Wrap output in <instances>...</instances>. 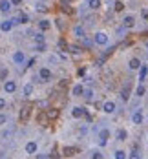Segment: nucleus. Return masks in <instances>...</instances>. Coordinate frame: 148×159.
I'll list each match as a JSON object with an SVG mask.
<instances>
[{"label": "nucleus", "mask_w": 148, "mask_h": 159, "mask_svg": "<svg viewBox=\"0 0 148 159\" xmlns=\"http://www.w3.org/2000/svg\"><path fill=\"white\" fill-rule=\"evenodd\" d=\"M93 40H95V44L104 46V44H108V35H106V33H103V31H99V33H95V35H93Z\"/></svg>", "instance_id": "obj_1"}, {"label": "nucleus", "mask_w": 148, "mask_h": 159, "mask_svg": "<svg viewBox=\"0 0 148 159\" xmlns=\"http://www.w3.org/2000/svg\"><path fill=\"white\" fill-rule=\"evenodd\" d=\"M29 113H31V106H29V104L22 106V110H20V121L26 123V121L29 119Z\"/></svg>", "instance_id": "obj_2"}, {"label": "nucleus", "mask_w": 148, "mask_h": 159, "mask_svg": "<svg viewBox=\"0 0 148 159\" xmlns=\"http://www.w3.org/2000/svg\"><path fill=\"white\" fill-rule=\"evenodd\" d=\"M37 121H38V124H40V126H46V124L50 123V115H48V112H42V113H38Z\"/></svg>", "instance_id": "obj_3"}, {"label": "nucleus", "mask_w": 148, "mask_h": 159, "mask_svg": "<svg viewBox=\"0 0 148 159\" xmlns=\"http://www.w3.org/2000/svg\"><path fill=\"white\" fill-rule=\"evenodd\" d=\"M108 137H110V132H108V130H101V134H99V144H101V146H104V144H106Z\"/></svg>", "instance_id": "obj_4"}, {"label": "nucleus", "mask_w": 148, "mask_h": 159, "mask_svg": "<svg viewBox=\"0 0 148 159\" xmlns=\"http://www.w3.org/2000/svg\"><path fill=\"white\" fill-rule=\"evenodd\" d=\"M38 77H40V81H50L51 79V71L48 70V68H42L40 73H38Z\"/></svg>", "instance_id": "obj_5"}, {"label": "nucleus", "mask_w": 148, "mask_h": 159, "mask_svg": "<svg viewBox=\"0 0 148 159\" xmlns=\"http://www.w3.org/2000/svg\"><path fill=\"white\" fill-rule=\"evenodd\" d=\"M26 152H28L29 155L37 154V143H35V141H29L28 144H26Z\"/></svg>", "instance_id": "obj_6"}, {"label": "nucleus", "mask_w": 148, "mask_h": 159, "mask_svg": "<svg viewBox=\"0 0 148 159\" xmlns=\"http://www.w3.org/2000/svg\"><path fill=\"white\" fill-rule=\"evenodd\" d=\"M103 110H104V112L106 113H113V112H115V102H104V106H103Z\"/></svg>", "instance_id": "obj_7"}, {"label": "nucleus", "mask_w": 148, "mask_h": 159, "mask_svg": "<svg viewBox=\"0 0 148 159\" xmlns=\"http://www.w3.org/2000/svg\"><path fill=\"white\" fill-rule=\"evenodd\" d=\"M13 60L17 62V64H24V60H26V57H24V53L22 51H17L15 55H13Z\"/></svg>", "instance_id": "obj_8"}, {"label": "nucleus", "mask_w": 148, "mask_h": 159, "mask_svg": "<svg viewBox=\"0 0 148 159\" xmlns=\"http://www.w3.org/2000/svg\"><path fill=\"white\" fill-rule=\"evenodd\" d=\"M146 73H148V66H146V64H143V66L139 68V81H141V82H143V81L146 79Z\"/></svg>", "instance_id": "obj_9"}, {"label": "nucleus", "mask_w": 148, "mask_h": 159, "mask_svg": "<svg viewBox=\"0 0 148 159\" xmlns=\"http://www.w3.org/2000/svg\"><path fill=\"white\" fill-rule=\"evenodd\" d=\"M123 26L124 27H133V26H135V18H133V17H124Z\"/></svg>", "instance_id": "obj_10"}, {"label": "nucleus", "mask_w": 148, "mask_h": 159, "mask_svg": "<svg viewBox=\"0 0 148 159\" xmlns=\"http://www.w3.org/2000/svg\"><path fill=\"white\" fill-rule=\"evenodd\" d=\"M11 4H13V2H9V0H2V2H0V11L8 13V11L11 9Z\"/></svg>", "instance_id": "obj_11"}, {"label": "nucleus", "mask_w": 148, "mask_h": 159, "mask_svg": "<svg viewBox=\"0 0 148 159\" xmlns=\"http://www.w3.org/2000/svg\"><path fill=\"white\" fill-rule=\"evenodd\" d=\"M15 88H17V84H15L13 81H8V82L4 84V90H6L8 93H13V92H15Z\"/></svg>", "instance_id": "obj_12"}, {"label": "nucleus", "mask_w": 148, "mask_h": 159, "mask_svg": "<svg viewBox=\"0 0 148 159\" xmlns=\"http://www.w3.org/2000/svg\"><path fill=\"white\" fill-rule=\"evenodd\" d=\"M128 66H130V70H139V68L143 66V64H141V60H139V59H132V60L128 62Z\"/></svg>", "instance_id": "obj_13"}, {"label": "nucleus", "mask_w": 148, "mask_h": 159, "mask_svg": "<svg viewBox=\"0 0 148 159\" xmlns=\"http://www.w3.org/2000/svg\"><path fill=\"white\" fill-rule=\"evenodd\" d=\"M73 33H75V37H77V39H84V27L75 26V27H73Z\"/></svg>", "instance_id": "obj_14"}, {"label": "nucleus", "mask_w": 148, "mask_h": 159, "mask_svg": "<svg viewBox=\"0 0 148 159\" xmlns=\"http://www.w3.org/2000/svg\"><path fill=\"white\" fill-rule=\"evenodd\" d=\"M132 121H133V124H141V123H143V113L135 112V113L132 115Z\"/></svg>", "instance_id": "obj_15"}, {"label": "nucleus", "mask_w": 148, "mask_h": 159, "mask_svg": "<svg viewBox=\"0 0 148 159\" xmlns=\"http://www.w3.org/2000/svg\"><path fill=\"white\" fill-rule=\"evenodd\" d=\"M28 15H24V13H20V15L17 17V18H13V22H15V24H22V22H28Z\"/></svg>", "instance_id": "obj_16"}, {"label": "nucleus", "mask_w": 148, "mask_h": 159, "mask_svg": "<svg viewBox=\"0 0 148 159\" xmlns=\"http://www.w3.org/2000/svg\"><path fill=\"white\" fill-rule=\"evenodd\" d=\"M128 97H130V84L124 86L123 92H121V99H123V101H128Z\"/></svg>", "instance_id": "obj_17"}, {"label": "nucleus", "mask_w": 148, "mask_h": 159, "mask_svg": "<svg viewBox=\"0 0 148 159\" xmlns=\"http://www.w3.org/2000/svg\"><path fill=\"white\" fill-rule=\"evenodd\" d=\"M71 115H73V117H80V115H84V108L75 106V108L71 110Z\"/></svg>", "instance_id": "obj_18"}, {"label": "nucleus", "mask_w": 148, "mask_h": 159, "mask_svg": "<svg viewBox=\"0 0 148 159\" xmlns=\"http://www.w3.org/2000/svg\"><path fill=\"white\" fill-rule=\"evenodd\" d=\"M88 8L90 9H99L101 8V0H88Z\"/></svg>", "instance_id": "obj_19"}, {"label": "nucleus", "mask_w": 148, "mask_h": 159, "mask_svg": "<svg viewBox=\"0 0 148 159\" xmlns=\"http://www.w3.org/2000/svg\"><path fill=\"white\" fill-rule=\"evenodd\" d=\"M13 24H15L13 20H6V22H2V26H0V27H2V31H9L11 27H13Z\"/></svg>", "instance_id": "obj_20"}, {"label": "nucleus", "mask_w": 148, "mask_h": 159, "mask_svg": "<svg viewBox=\"0 0 148 159\" xmlns=\"http://www.w3.org/2000/svg\"><path fill=\"white\" fill-rule=\"evenodd\" d=\"M48 115H50V119H57V117H59V110H57V108L48 110Z\"/></svg>", "instance_id": "obj_21"}, {"label": "nucleus", "mask_w": 148, "mask_h": 159, "mask_svg": "<svg viewBox=\"0 0 148 159\" xmlns=\"http://www.w3.org/2000/svg\"><path fill=\"white\" fill-rule=\"evenodd\" d=\"M126 137H128V134H126V130H119V132H117V139H119V141H124Z\"/></svg>", "instance_id": "obj_22"}, {"label": "nucleus", "mask_w": 148, "mask_h": 159, "mask_svg": "<svg viewBox=\"0 0 148 159\" xmlns=\"http://www.w3.org/2000/svg\"><path fill=\"white\" fill-rule=\"evenodd\" d=\"M82 93H84V88L80 84H77L75 88H73V95H82Z\"/></svg>", "instance_id": "obj_23"}, {"label": "nucleus", "mask_w": 148, "mask_h": 159, "mask_svg": "<svg viewBox=\"0 0 148 159\" xmlns=\"http://www.w3.org/2000/svg\"><path fill=\"white\" fill-rule=\"evenodd\" d=\"M50 26H51V24L48 22V20H40V22H38V27H40V29H42V31H44V29H48Z\"/></svg>", "instance_id": "obj_24"}, {"label": "nucleus", "mask_w": 148, "mask_h": 159, "mask_svg": "<svg viewBox=\"0 0 148 159\" xmlns=\"http://www.w3.org/2000/svg\"><path fill=\"white\" fill-rule=\"evenodd\" d=\"M77 148H64V155H75L77 154Z\"/></svg>", "instance_id": "obj_25"}, {"label": "nucleus", "mask_w": 148, "mask_h": 159, "mask_svg": "<svg viewBox=\"0 0 148 159\" xmlns=\"http://www.w3.org/2000/svg\"><path fill=\"white\" fill-rule=\"evenodd\" d=\"M31 92H33V84H26L24 86V95H31Z\"/></svg>", "instance_id": "obj_26"}, {"label": "nucleus", "mask_w": 148, "mask_h": 159, "mask_svg": "<svg viewBox=\"0 0 148 159\" xmlns=\"http://www.w3.org/2000/svg\"><path fill=\"white\" fill-rule=\"evenodd\" d=\"M135 95H137V97H143V95H145V86H143V84L135 90Z\"/></svg>", "instance_id": "obj_27"}, {"label": "nucleus", "mask_w": 148, "mask_h": 159, "mask_svg": "<svg viewBox=\"0 0 148 159\" xmlns=\"http://www.w3.org/2000/svg\"><path fill=\"white\" fill-rule=\"evenodd\" d=\"M124 157H126V154H124L123 150H117L115 152V159H124Z\"/></svg>", "instance_id": "obj_28"}, {"label": "nucleus", "mask_w": 148, "mask_h": 159, "mask_svg": "<svg viewBox=\"0 0 148 159\" xmlns=\"http://www.w3.org/2000/svg\"><path fill=\"white\" fill-rule=\"evenodd\" d=\"M35 50H37V51H46V44H44V42H38Z\"/></svg>", "instance_id": "obj_29"}, {"label": "nucleus", "mask_w": 148, "mask_h": 159, "mask_svg": "<svg viewBox=\"0 0 148 159\" xmlns=\"http://www.w3.org/2000/svg\"><path fill=\"white\" fill-rule=\"evenodd\" d=\"M91 93H93L91 90H84V93H82V95H84V99H88V101H90V99H91Z\"/></svg>", "instance_id": "obj_30"}, {"label": "nucleus", "mask_w": 148, "mask_h": 159, "mask_svg": "<svg viewBox=\"0 0 148 159\" xmlns=\"http://www.w3.org/2000/svg\"><path fill=\"white\" fill-rule=\"evenodd\" d=\"M70 50H71V51H73V55L77 57V55H79V51H80V48H79V46H70Z\"/></svg>", "instance_id": "obj_31"}, {"label": "nucleus", "mask_w": 148, "mask_h": 159, "mask_svg": "<svg viewBox=\"0 0 148 159\" xmlns=\"http://www.w3.org/2000/svg\"><path fill=\"white\" fill-rule=\"evenodd\" d=\"M48 104H50L48 101H38L37 102V106H40V108H48Z\"/></svg>", "instance_id": "obj_32"}, {"label": "nucleus", "mask_w": 148, "mask_h": 159, "mask_svg": "<svg viewBox=\"0 0 148 159\" xmlns=\"http://www.w3.org/2000/svg\"><path fill=\"white\" fill-rule=\"evenodd\" d=\"M35 40H37V42H44V35H42V33H37V35H35Z\"/></svg>", "instance_id": "obj_33"}, {"label": "nucleus", "mask_w": 148, "mask_h": 159, "mask_svg": "<svg viewBox=\"0 0 148 159\" xmlns=\"http://www.w3.org/2000/svg\"><path fill=\"white\" fill-rule=\"evenodd\" d=\"M123 8H124V4H123V2H115V11H121Z\"/></svg>", "instance_id": "obj_34"}, {"label": "nucleus", "mask_w": 148, "mask_h": 159, "mask_svg": "<svg viewBox=\"0 0 148 159\" xmlns=\"http://www.w3.org/2000/svg\"><path fill=\"white\" fill-rule=\"evenodd\" d=\"M6 77H8V70H2V71H0V79L6 81Z\"/></svg>", "instance_id": "obj_35"}, {"label": "nucleus", "mask_w": 148, "mask_h": 159, "mask_svg": "<svg viewBox=\"0 0 148 159\" xmlns=\"http://www.w3.org/2000/svg\"><path fill=\"white\" fill-rule=\"evenodd\" d=\"M91 157H93V159H101V157H103V154H101V152H93Z\"/></svg>", "instance_id": "obj_36"}, {"label": "nucleus", "mask_w": 148, "mask_h": 159, "mask_svg": "<svg viewBox=\"0 0 148 159\" xmlns=\"http://www.w3.org/2000/svg\"><path fill=\"white\" fill-rule=\"evenodd\" d=\"M139 155H141V154H139V152H137V150H133V152H132V154H130V157H133V159H137Z\"/></svg>", "instance_id": "obj_37"}, {"label": "nucleus", "mask_w": 148, "mask_h": 159, "mask_svg": "<svg viewBox=\"0 0 148 159\" xmlns=\"http://www.w3.org/2000/svg\"><path fill=\"white\" fill-rule=\"evenodd\" d=\"M35 8H37L38 11H42V13L46 11V8H44V6H42V4H37V6H35Z\"/></svg>", "instance_id": "obj_38"}, {"label": "nucleus", "mask_w": 148, "mask_h": 159, "mask_svg": "<svg viewBox=\"0 0 148 159\" xmlns=\"http://www.w3.org/2000/svg\"><path fill=\"white\" fill-rule=\"evenodd\" d=\"M6 121H8V117H6V115H2V113H0V124H4Z\"/></svg>", "instance_id": "obj_39"}, {"label": "nucleus", "mask_w": 148, "mask_h": 159, "mask_svg": "<svg viewBox=\"0 0 148 159\" xmlns=\"http://www.w3.org/2000/svg\"><path fill=\"white\" fill-rule=\"evenodd\" d=\"M4 106H6V101H4V99H0V110H2Z\"/></svg>", "instance_id": "obj_40"}, {"label": "nucleus", "mask_w": 148, "mask_h": 159, "mask_svg": "<svg viewBox=\"0 0 148 159\" xmlns=\"http://www.w3.org/2000/svg\"><path fill=\"white\" fill-rule=\"evenodd\" d=\"M62 2V6H68V2H71V0H60Z\"/></svg>", "instance_id": "obj_41"}, {"label": "nucleus", "mask_w": 148, "mask_h": 159, "mask_svg": "<svg viewBox=\"0 0 148 159\" xmlns=\"http://www.w3.org/2000/svg\"><path fill=\"white\" fill-rule=\"evenodd\" d=\"M143 18H148V11H143Z\"/></svg>", "instance_id": "obj_42"}, {"label": "nucleus", "mask_w": 148, "mask_h": 159, "mask_svg": "<svg viewBox=\"0 0 148 159\" xmlns=\"http://www.w3.org/2000/svg\"><path fill=\"white\" fill-rule=\"evenodd\" d=\"M11 2H13V4H15V6H17V4H20V0H11Z\"/></svg>", "instance_id": "obj_43"}]
</instances>
